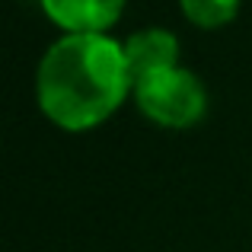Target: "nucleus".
I'll list each match as a JSON object with an SVG mask.
<instances>
[{
  "label": "nucleus",
  "instance_id": "1",
  "mask_svg": "<svg viewBox=\"0 0 252 252\" xmlns=\"http://www.w3.org/2000/svg\"><path fill=\"white\" fill-rule=\"evenodd\" d=\"M131 80L125 48L109 35H64L38 64V105L64 131H90L122 105Z\"/></svg>",
  "mask_w": 252,
  "mask_h": 252
},
{
  "label": "nucleus",
  "instance_id": "2",
  "mask_svg": "<svg viewBox=\"0 0 252 252\" xmlns=\"http://www.w3.org/2000/svg\"><path fill=\"white\" fill-rule=\"evenodd\" d=\"M134 96L141 112L163 128H189L204 115V86L185 67H169L134 83Z\"/></svg>",
  "mask_w": 252,
  "mask_h": 252
},
{
  "label": "nucleus",
  "instance_id": "3",
  "mask_svg": "<svg viewBox=\"0 0 252 252\" xmlns=\"http://www.w3.org/2000/svg\"><path fill=\"white\" fill-rule=\"evenodd\" d=\"M42 10L67 35H102L118 23L125 0H42Z\"/></svg>",
  "mask_w": 252,
  "mask_h": 252
},
{
  "label": "nucleus",
  "instance_id": "4",
  "mask_svg": "<svg viewBox=\"0 0 252 252\" xmlns=\"http://www.w3.org/2000/svg\"><path fill=\"white\" fill-rule=\"evenodd\" d=\"M122 48H125V61H128V70H131V80L134 83L144 80V77H150V74L176 67V55H179L176 35L166 32V29L134 32Z\"/></svg>",
  "mask_w": 252,
  "mask_h": 252
},
{
  "label": "nucleus",
  "instance_id": "5",
  "mask_svg": "<svg viewBox=\"0 0 252 252\" xmlns=\"http://www.w3.org/2000/svg\"><path fill=\"white\" fill-rule=\"evenodd\" d=\"M182 13L201 29H217L227 26L240 10V0H179Z\"/></svg>",
  "mask_w": 252,
  "mask_h": 252
}]
</instances>
